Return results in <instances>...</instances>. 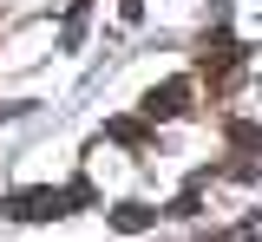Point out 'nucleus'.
I'll return each instance as SVG.
<instances>
[{
	"mask_svg": "<svg viewBox=\"0 0 262 242\" xmlns=\"http://www.w3.org/2000/svg\"><path fill=\"white\" fill-rule=\"evenodd\" d=\"M7 216H20V223H46V216H72V190H13L7 197Z\"/></svg>",
	"mask_w": 262,
	"mask_h": 242,
	"instance_id": "f257e3e1",
	"label": "nucleus"
},
{
	"mask_svg": "<svg viewBox=\"0 0 262 242\" xmlns=\"http://www.w3.org/2000/svg\"><path fill=\"white\" fill-rule=\"evenodd\" d=\"M105 138H118V144H138V138H144V131H138L131 118H112V125H105Z\"/></svg>",
	"mask_w": 262,
	"mask_h": 242,
	"instance_id": "39448f33",
	"label": "nucleus"
},
{
	"mask_svg": "<svg viewBox=\"0 0 262 242\" xmlns=\"http://www.w3.org/2000/svg\"><path fill=\"white\" fill-rule=\"evenodd\" d=\"M229 144H243V151L262 144V125H249V118H243V125H229Z\"/></svg>",
	"mask_w": 262,
	"mask_h": 242,
	"instance_id": "423d86ee",
	"label": "nucleus"
},
{
	"mask_svg": "<svg viewBox=\"0 0 262 242\" xmlns=\"http://www.w3.org/2000/svg\"><path fill=\"white\" fill-rule=\"evenodd\" d=\"M196 209H203V177H190V190L170 203V216H196Z\"/></svg>",
	"mask_w": 262,
	"mask_h": 242,
	"instance_id": "20e7f679",
	"label": "nucleus"
},
{
	"mask_svg": "<svg viewBox=\"0 0 262 242\" xmlns=\"http://www.w3.org/2000/svg\"><path fill=\"white\" fill-rule=\"evenodd\" d=\"M190 111V79H164L144 92V118H184Z\"/></svg>",
	"mask_w": 262,
	"mask_h": 242,
	"instance_id": "f03ea898",
	"label": "nucleus"
},
{
	"mask_svg": "<svg viewBox=\"0 0 262 242\" xmlns=\"http://www.w3.org/2000/svg\"><path fill=\"white\" fill-rule=\"evenodd\" d=\"M151 223H158L151 203H118V209H112V229H118V236H144Z\"/></svg>",
	"mask_w": 262,
	"mask_h": 242,
	"instance_id": "7ed1b4c3",
	"label": "nucleus"
}]
</instances>
